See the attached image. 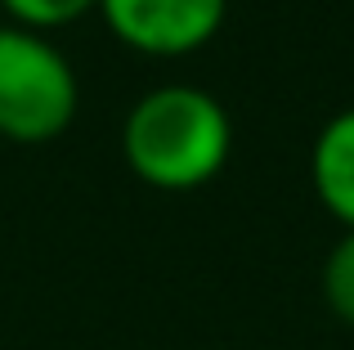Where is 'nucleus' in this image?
<instances>
[{
    "mask_svg": "<svg viewBox=\"0 0 354 350\" xmlns=\"http://www.w3.org/2000/svg\"><path fill=\"white\" fill-rule=\"evenodd\" d=\"M310 180L323 207L346 229H354V108L337 113L319 131L310 153Z\"/></svg>",
    "mask_w": 354,
    "mask_h": 350,
    "instance_id": "nucleus-4",
    "label": "nucleus"
},
{
    "mask_svg": "<svg viewBox=\"0 0 354 350\" xmlns=\"http://www.w3.org/2000/svg\"><path fill=\"white\" fill-rule=\"evenodd\" d=\"M0 5L14 14L18 27H32V32H45V27H63L77 23L81 14L99 9V0H0Z\"/></svg>",
    "mask_w": 354,
    "mask_h": 350,
    "instance_id": "nucleus-6",
    "label": "nucleus"
},
{
    "mask_svg": "<svg viewBox=\"0 0 354 350\" xmlns=\"http://www.w3.org/2000/svg\"><path fill=\"white\" fill-rule=\"evenodd\" d=\"M229 0H99L108 27L139 54H193L220 32Z\"/></svg>",
    "mask_w": 354,
    "mask_h": 350,
    "instance_id": "nucleus-3",
    "label": "nucleus"
},
{
    "mask_svg": "<svg viewBox=\"0 0 354 350\" xmlns=\"http://www.w3.org/2000/svg\"><path fill=\"white\" fill-rule=\"evenodd\" d=\"M77 72L32 27H0V135L45 144L77 117Z\"/></svg>",
    "mask_w": 354,
    "mask_h": 350,
    "instance_id": "nucleus-2",
    "label": "nucleus"
},
{
    "mask_svg": "<svg viewBox=\"0 0 354 350\" xmlns=\"http://www.w3.org/2000/svg\"><path fill=\"white\" fill-rule=\"evenodd\" d=\"M121 149L144 184L184 193L220 175L234 149V126L220 99H211L207 90L162 86L130 108Z\"/></svg>",
    "mask_w": 354,
    "mask_h": 350,
    "instance_id": "nucleus-1",
    "label": "nucleus"
},
{
    "mask_svg": "<svg viewBox=\"0 0 354 350\" xmlns=\"http://www.w3.org/2000/svg\"><path fill=\"white\" fill-rule=\"evenodd\" d=\"M323 297H328L332 315L354 328V229H346L341 243L328 252V265H323Z\"/></svg>",
    "mask_w": 354,
    "mask_h": 350,
    "instance_id": "nucleus-5",
    "label": "nucleus"
}]
</instances>
